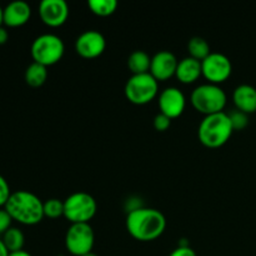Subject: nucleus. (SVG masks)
I'll return each instance as SVG.
<instances>
[{
	"label": "nucleus",
	"instance_id": "1",
	"mask_svg": "<svg viewBox=\"0 0 256 256\" xmlns=\"http://www.w3.org/2000/svg\"><path fill=\"white\" fill-rule=\"evenodd\" d=\"M166 229V219L160 210L152 208H135L126 216V230L135 240L152 242Z\"/></svg>",
	"mask_w": 256,
	"mask_h": 256
},
{
	"label": "nucleus",
	"instance_id": "2",
	"mask_svg": "<svg viewBox=\"0 0 256 256\" xmlns=\"http://www.w3.org/2000/svg\"><path fill=\"white\" fill-rule=\"evenodd\" d=\"M4 209L12 220L29 226L39 224L44 218V202L26 190L12 192Z\"/></svg>",
	"mask_w": 256,
	"mask_h": 256
},
{
	"label": "nucleus",
	"instance_id": "3",
	"mask_svg": "<svg viewBox=\"0 0 256 256\" xmlns=\"http://www.w3.org/2000/svg\"><path fill=\"white\" fill-rule=\"evenodd\" d=\"M232 132L234 129L229 114L222 112L205 116L199 125L198 136L204 146L216 149L229 142Z\"/></svg>",
	"mask_w": 256,
	"mask_h": 256
},
{
	"label": "nucleus",
	"instance_id": "4",
	"mask_svg": "<svg viewBox=\"0 0 256 256\" xmlns=\"http://www.w3.org/2000/svg\"><path fill=\"white\" fill-rule=\"evenodd\" d=\"M190 102L196 112L208 116L224 112L228 98L219 85L208 82V84L199 85L192 90Z\"/></svg>",
	"mask_w": 256,
	"mask_h": 256
},
{
	"label": "nucleus",
	"instance_id": "5",
	"mask_svg": "<svg viewBox=\"0 0 256 256\" xmlns=\"http://www.w3.org/2000/svg\"><path fill=\"white\" fill-rule=\"evenodd\" d=\"M65 52V45L62 38L55 34H42L35 38L30 52L34 62L44 66H50L62 60Z\"/></svg>",
	"mask_w": 256,
	"mask_h": 256
},
{
	"label": "nucleus",
	"instance_id": "6",
	"mask_svg": "<svg viewBox=\"0 0 256 256\" xmlns=\"http://www.w3.org/2000/svg\"><path fill=\"white\" fill-rule=\"evenodd\" d=\"M96 210V200L84 192H74L64 202V216L72 224H89Z\"/></svg>",
	"mask_w": 256,
	"mask_h": 256
},
{
	"label": "nucleus",
	"instance_id": "7",
	"mask_svg": "<svg viewBox=\"0 0 256 256\" xmlns=\"http://www.w3.org/2000/svg\"><path fill=\"white\" fill-rule=\"evenodd\" d=\"M126 99L135 105H145L159 92V82L150 72L132 75L125 84Z\"/></svg>",
	"mask_w": 256,
	"mask_h": 256
},
{
	"label": "nucleus",
	"instance_id": "8",
	"mask_svg": "<svg viewBox=\"0 0 256 256\" xmlns=\"http://www.w3.org/2000/svg\"><path fill=\"white\" fill-rule=\"evenodd\" d=\"M94 230L90 224H72L65 234V248L74 256H84L92 252Z\"/></svg>",
	"mask_w": 256,
	"mask_h": 256
},
{
	"label": "nucleus",
	"instance_id": "9",
	"mask_svg": "<svg viewBox=\"0 0 256 256\" xmlns=\"http://www.w3.org/2000/svg\"><path fill=\"white\" fill-rule=\"evenodd\" d=\"M202 75L212 84H220L232 75V65L229 58L222 52H212L202 62Z\"/></svg>",
	"mask_w": 256,
	"mask_h": 256
},
{
	"label": "nucleus",
	"instance_id": "10",
	"mask_svg": "<svg viewBox=\"0 0 256 256\" xmlns=\"http://www.w3.org/2000/svg\"><path fill=\"white\" fill-rule=\"evenodd\" d=\"M106 48L104 35L98 30H86L75 40V50L85 59H94L100 56Z\"/></svg>",
	"mask_w": 256,
	"mask_h": 256
},
{
	"label": "nucleus",
	"instance_id": "11",
	"mask_svg": "<svg viewBox=\"0 0 256 256\" xmlns=\"http://www.w3.org/2000/svg\"><path fill=\"white\" fill-rule=\"evenodd\" d=\"M39 15L48 26H62L69 18V5L65 0H42L39 4Z\"/></svg>",
	"mask_w": 256,
	"mask_h": 256
},
{
	"label": "nucleus",
	"instance_id": "12",
	"mask_svg": "<svg viewBox=\"0 0 256 256\" xmlns=\"http://www.w3.org/2000/svg\"><path fill=\"white\" fill-rule=\"evenodd\" d=\"M186 99L184 92L175 86H169L162 90L159 95L160 112L169 116L170 119L179 118L184 112Z\"/></svg>",
	"mask_w": 256,
	"mask_h": 256
},
{
	"label": "nucleus",
	"instance_id": "13",
	"mask_svg": "<svg viewBox=\"0 0 256 256\" xmlns=\"http://www.w3.org/2000/svg\"><path fill=\"white\" fill-rule=\"evenodd\" d=\"M179 60L176 59L174 52L169 50H160L154 56H152V65H150V74L158 82H165L174 76L176 72Z\"/></svg>",
	"mask_w": 256,
	"mask_h": 256
},
{
	"label": "nucleus",
	"instance_id": "14",
	"mask_svg": "<svg viewBox=\"0 0 256 256\" xmlns=\"http://www.w3.org/2000/svg\"><path fill=\"white\" fill-rule=\"evenodd\" d=\"M32 16V8L26 2L16 0L4 8V24L9 28H19L26 24Z\"/></svg>",
	"mask_w": 256,
	"mask_h": 256
},
{
	"label": "nucleus",
	"instance_id": "15",
	"mask_svg": "<svg viewBox=\"0 0 256 256\" xmlns=\"http://www.w3.org/2000/svg\"><path fill=\"white\" fill-rule=\"evenodd\" d=\"M232 102L238 110L252 114L256 112V88L249 84L239 85L232 92Z\"/></svg>",
	"mask_w": 256,
	"mask_h": 256
},
{
	"label": "nucleus",
	"instance_id": "16",
	"mask_svg": "<svg viewBox=\"0 0 256 256\" xmlns=\"http://www.w3.org/2000/svg\"><path fill=\"white\" fill-rule=\"evenodd\" d=\"M202 75V62L194 59L192 56H186L182 59L178 64L175 76L182 84H192Z\"/></svg>",
	"mask_w": 256,
	"mask_h": 256
},
{
	"label": "nucleus",
	"instance_id": "17",
	"mask_svg": "<svg viewBox=\"0 0 256 256\" xmlns=\"http://www.w3.org/2000/svg\"><path fill=\"white\" fill-rule=\"evenodd\" d=\"M152 56L144 50H135L128 58V68L132 75L150 72Z\"/></svg>",
	"mask_w": 256,
	"mask_h": 256
},
{
	"label": "nucleus",
	"instance_id": "18",
	"mask_svg": "<svg viewBox=\"0 0 256 256\" xmlns=\"http://www.w3.org/2000/svg\"><path fill=\"white\" fill-rule=\"evenodd\" d=\"M25 82L32 88H40L48 79V68L32 62L25 70Z\"/></svg>",
	"mask_w": 256,
	"mask_h": 256
},
{
	"label": "nucleus",
	"instance_id": "19",
	"mask_svg": "<svg viewBox=\"0 0 256 256\" xmlns=\"http://www.w3.org/2000/svg\"><path fill=\"white\" fill-rule=\"evenodd\" d=\"M188 52H189V56L194 58V59L199 60V62H202L208 55L212 54L209 42L202 36H194L189 40V42H188Z\"/></svg>",
	"mask_w": 256,
	"mask_h": 256
},
{
	"label": "nucleus",
	"instance_id": "20",
	"mask_svg": "<svg viewBox=\"0 0 256 256\" xmlns=\"http://www.w3.org/2000/svg\"><path fill=\"white\" fill-rule=\"evenodd\" d=\"M2 242L9 250V252H16L22 250L25 244L24 232L18 228H10L4 235H2Z\"/></svg>",
	"mask_w": 256,
	"mask_h": 256
},
{
	"label": "nucleus",
	"instance_id": "21",
	"mask_svg": "<svg viewBox=\"0 0 256 256\" xmlns=\"http://www.w3.org/2000/svg\"><path fill=\"white\" fill-rule=\"evenodd\" d=\"M88 6L95 15L109 16V15L114 14L116 10L118 2L116 0H89Z\"/></svg>",
	"mask_w": 256,
	"mask_h": 256
},
{
	"label": "nucleus",
	"instance_id": "22",
	"mask_svg": "<svg viewBox=\"0 0 256 256\" xmlns=\"http://www.w3.org/2000/svg\"><path fill=\"white\" fill-rule=\"evenodd\" d=\"M44 216L49 219H58L60 216H64V202L55 198L46 200L44 202Z\"/></svg>",
	"mask_w": 256,
	"mask_h": 256
},
{
	"label": "nucleus",
	"instance_id": "23",
	"mask_svg": "<svg viewBox=\"0 0 256 256\" xmlns=\"http://www.w3.org/2000/svg\"><path fill=\"white\" fill-rule=\"evenodd\" d=\"M230 122H232V129L235 130H244L245 128L249 124V118H248V114L240 112V110H236L234 112H230L229 114Z\"/></svg>",
	"mask_w": 256,
	"mask_h": 256
},
{
	"label": "nucleus",
	"instance_id": "24",
	"mask_svg": "<svg viewBox=\"0 0 256 256\" xmlns=\"http://www.w3.org/2000/svg\"><path fill=\"white\" fill-rule=\"evenodd\" d=\"M170 125H172V119H170L169 116H166V115L162 114V112H159V114L155 115L154 128L156 132H166L170 128Z\"/></svg>",
	"mask_w": 256,
	"mask_h": 256
},
{
	"label": "nucleus",
	"instance_id": "25",
	"mask_svg": "<svg viewBox=\"0 0 256 256\" xmlns=\"http://www.w3.org/2000/svg\"><path fill=\"white\" fill-rule=\"evenodd\" d=\"M12 192H10V186L8 184L6 179L2 175H0V209L5 208L8 200L12 196Z\"/></svg>",
	"mask_w": 256,
	"mask_h": 256
},
{
	"label": "nucleus",
	"instance_id": "26",
	"mask_svg": "<svg viewBox=\"0 0 256 256\" xmlns=\"http://www.w3.org/2000/svg\"><path fill=\"white\" fill-rule=\"evenodd\" d=\"M12 216L5 209H0V235H4L12 228Z\"/></svg>",
	"mask_w": 256,
	"mask_h": 256
},
{
	"label": "nucleus",
	"instance_id": "27",
	"mask_svg": "<svg viewBox=\"0 0 256 256\" xmlns=\"http://www.w3.org/2000/svg\"><path fill=\"white\" fill-rule=\"evenodd\" d=\"M169 256H196V252L188 245V246H178Z\"/></svg>",
	"mask_w": 256,
	"mask_h": 256
},
{
	"label": "nucleus",
	"instance_id": "28",
	"mask_svg": "<svg viewBox=\"0 0 256 256\" xmlns=\"http://www.w3.org/2000/svg\"><path fill=\"white\" fill-rule=\"evenodd\" d=\"M9 40V32L5 28L0 26V45H4Z\"/></svg>",
	"mask_w": 256,
	"mask_h": 256
},
{
	"label": "nucleus",
	"instance_id": "29",
	"mask_svg": "<svg viewBox=\"0 0 256 256\" xmlns=\"http://www.w3.org/2000/svg\"><path fill=\"white\" fill-rule=\"evenodd\" d=\"M9 250L6 249V246L4 245L2 240L0 239V256H9Z\"/></svg>",
	"mask_w": 256,
	"mask_h": 256
},
{
	"label": "nucleus",
	"instance_id": "30",
	"mask_svg": "<svg viewBox=\"0 0 256 256\" xmlns=\"http://www.w3.org/2000/svg\"><path fill=\"white\" fill-rule=\"evenodd\" d=\"M9 256H32V255L29 254L28 252H25V250H20V252H10Z\"/></svg>",
	"mask_w": 256,
	"mask_h": 256
},
{
	"label": "nucleus",
	"instance_id": "31",
	"mask_svg": "<svg viewBox=\"0 0 256 256\" xmlns=\"http://www.w3.org/2000/svg\"><path fill=\"white\" fill-rule=\"evenodd\" d=\"M4 24V9L0 6V26Z\"/></svg>",
	"mask_w": 256,
	"mask_h": 256
},
{
	"label": "nucleus",
	"instance_id": "32",
	"mask_svg": "<svg viewBox=\"0 0 256 256\" xmlns=\"http://www.w3.org/2000/svg\"><path fill=\"white\" fill-rule=\"evenodd\" d=\"M84 256H99V255H96L95 254V252H89V254H86V255H84Z\"/></svg>",
	"mask_w": 256,
	"mask_h": 256
}]
</instances>
